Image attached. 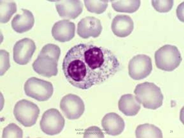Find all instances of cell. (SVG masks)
<instances>
[{"label":"cell","instance_id":"cell-10","mask_svg":"<svg viewBox=\"0 0 184 138\" xmlns=\"http://www.w3.org/2000/svg\"><path fill=\"white\" fill-rule=\"evenodd\" d=\"M34 41L25 38L17 41L13 48V59L15 62L20 65H25L30 61L36 49Z\"/></svg>","mask_w":184,"mask_h":138},{"label":"cell","instance_id":"cell-4","mask_svg":"<svg viewBox=\"0 0 184 138\" xmlns=\"http://www.w3.org/2000/svg\"><path fill=\"white\" fill-rule=\"evenodd\" d=\"M155 58L157 67L168 71L174 70L179 66L182 60L177 48L170 44L165 45L156 51Z\"/></svg>","mask_w":184,"mask_h":138},{"label":"cell","instance_id":"cell-15","mask_svg":"<svg viewBox=\"0 0 184 138\" xmlns=\"http://www.w3.org/2000/svg\"><path fill=\"white\" fill-rule=\"evenodd\" d=\"M135 135L138 138L163 137L161 130L155 125L149 123L138 126L135 131Z\"/></svg>","mask_w":184,"mask_h":138},{"label":"cell","instance_id":"cell-3","mask_svg":"<svg viewBox=\"0 0 184 138\" xmlns=\"http://www.w3.org/2000/svg\"><path fill=\"white\" fill-rule=\"evenodd\" d=\"M134 93L144 108L155 110L162 105L164 97L161 89L153 83L145 82L138 84Z\"/></svg>","mask_w":184,"mask_h":138},{"label":"cell","instance_id":"cell-8","mask_svg":"<svg viewBox=\"0 0 184 138\" xmlns=\"http://www.w3.org/2000/svg\"><path fill=\"white\" fill-rule=\"evenodd\" d=\"M129 74L133 79L139 80L146 77L152 70L151 60L145 54H138L130 61L128 65Z\"/></svg>","mask_w":184,"mask_h":138},{"label":"cell","instance_id":"cell-21","mask_svg":"<svg viewBox=\"0 0 184 138\" xmlns=\"http://www.w3.org/2000/svg\"><path fill=\"white\" fill-rule=\"evenodd\" d=\"M9 53L4 50H0V75H3L10 68Z\"/></svg>","mask_w":184,"mask_h":138},{"label":"cell","instance_id":"cell-17","mask_svg":"<svg viewBox=\"0 0 184 138\" xmlns=\"http://www.w3.org/2000/svg\"><path fill=\"white\" fill-rule=\"evenodd\" d=\"M16 10V5L14 1L0 0V22H7Z\"/></svg>","mask_w":184,"mask_h":138},{"label":"cell","instance_id":"cell-7","mask_svg":"<svg viewBox=\"0 0 184 138\" xmlns=\"http://www.w3.org/2000/svg\"><path fill=\"white\" fill-rule=\"evenodd\" d=\"M65 120L58 110L51 108L43 114L40 122L42 131L47 135H53L59 133L63 129Z\"/></svg>","mask_w":184,"mask_h":138},{"label":"cell","instance_id":"cell-1","mask_svg":"<svg viewBox=\"0 0 184 138\" xmlns=\"http://www.w3.org/2000/svg\"><path fill=\"white\" fill-rule=\"evenodd\" d=\"M62 67L70 84L86 90L114 75L119 70L120 64L111 50L92 44L80 43L68 51Z\"/></svg>","mask_w":184,"mask_h":138},{"label":"cell","instance_id":"cell-5","mask_svg":"<svg viewBox=\"0 0 184 138\" xmlns=\"http://www.w3.org/2000/svg\"><path fill=\"white\" fill-rule=\"evenodd\" d=\"M13 113L16 119L20 123L25 127H29L36 123L40 110L33 103L22 99L15 104Z\"/></svg>","mask_w":184,"mask_h":138},{"label":"cell","instance_id":"cell-14","mask_svg":"<svg viewBox=\"0 0 184 138\" xmlns=\"http://www.w3.org/2000/svg\"><path fill=\"white\" fill-rule=\"evenodd\" d=\"M119 109L125 116L136 115L140 108V104L134 95L127 94L122 95L118 102Z\"/></svg>","mask_w":184,"mask_h":138},{"label":"cell","instance_id":"cell-19","mask_svg":"<svg viewBox=\"0 0 184 138\" xmlns=\"http://www.w3.org/2000/svg\"><path fill=\"white\" fill-rule=\"evenodd\" d=\"M22 129L14 123H11L5 127L3 130L2 138H22Z\"/></svg>","mask_w":184,"mask_h":138},{"label":"cell","instance_id":"cell-9","mask_svg":"<svg viewBox=\"0 0 184 138\" xmlns=\"http://www.w3.org/2000/svg\"><path fill=\"white\" fill-rule=\"evenodd\" d=\"M60 107L66 118L70 120L79 118L85 110L84 103L82 99L78 96L71 93L62 98Z\"/></svg>","mask_w":184,"mask_h":138},{"label":"cell","instance_id":"cell-6","mask_svg":"<svg viewBox=\"0 0 184 138\" xmlns=\"http://www.w3.org/2000/svg\"><path fill=\"white\" fill-rule=\"evenodd\" d=\"M24 90L26 95L39 101H47L52 96L53 87L50 82L35 77L29 78L25 82Z\"/></svg>","mask_w":184,"mask_h":138},{"label":"cell","instance_id":"cell-11","mask_svg":"<svg viewBox=\"0 0 184 138\" xmlns=\"http://www.w3.org/2000/svg\"><path fill=\"white\" fill-rule=\"evenodd\" d=\"M101 125L108 134L116 136L123 131L125 123L123 119L115 113L112 112L106 114L101 121Z\"/></svg>","mask_w":184,"mask_h":138},{"label":"cell","instance_id":"cell-2","mask_svg":"<svg viewBox=\"0 0 184 138\" xmlns=\"http://www.w3.org/2000/svg\"><path fill=\"white\" fill-rule=\"evenodd\" d=\"M60 52L59 48L56 45L49 44L44 46L32 64L34 70L45 77L56 76Z\"/></svg>","mask_w":184,"mask_h":138},{"label":"cell","instance_id":"cell-13","mask_svg":"<svg viewBox=\"0 0 184 138\" xmlns=\"http://www.w3.org/2000/svg\"><path fill=\"white\" fill-rule=\"evenodd\" d=\"M22 13L16 15L13 18L11 25L16 32L22 33L31 29L34 22V18L32 13L26 9H21Z\"/></svg>","mask_w":184,"mask_h":138},{"label":"cell","instance_id":"cell-12","mask_svg":"<svg viewBox=\"0 0 184 138\" xmlns=\"http://www.w3.org/2000/svg\"><path fill=\"white\" fill-rule=\"evenodd\" d=\"M134 27L133 20L128 15H119L113 18L111 29L114 35L120 37L129 35L132 31Z\"/></svg>","mask_w":184,"mask_h":138},{"label":"cell","instance_id":"cell-16","mask_svg":"<svg viewBox=\"0 0 184 138\" xmlns=\"http://www.w3.org/2000/svg\"><path fill=\"white\" fill-rule=\"evenodd\" d=\"M110 1L115 11L128 13H133L137 11L140 4V0H115Z\"/></svg>","mask_w":184,"mask_h":138},{"label":"cell","instance_id":"cell-22","mask_svg":"<svg viewBox=\"0 0 184 138\" xmlns=\"http://www.w3.org/2000/svg\"><path fill=\"white\" fill-rule=\"evenodd\" d=\"M104 137L101 129L96 126H92L86 129L84 131V138H100Z\"/></svg>","mask_w":184,"mask_h":138},{"label":"cell","instance_id":"cell-20","mask_svg":"<svg viewBox=\"0 0 184 138\" xmlns=\"http://www.w3.org/2000/svg\"><path fill=\"white\" fill-rule=\"evenodd\" d=\"M152 5L157 11L160 12H166L172 8L173 0H152Z\"/></svg>","mask_w":184,"mask_h":138},{"label":"cell","instance_id":"cell-18","mask_svg":"<svg viewBox=\"0 0 184 138\" xmlns=\"http://www.w3.org/2000/svg\"><path fill=\"white\" fill-rule=\"evenodd\" d=\"M68 24L66 21L62 20L56 23L52 29V36L55 39L60 42H65L69 40L68 32Z\"/></svg>","mask_w":184,"mask_h":138}]
</instances>
